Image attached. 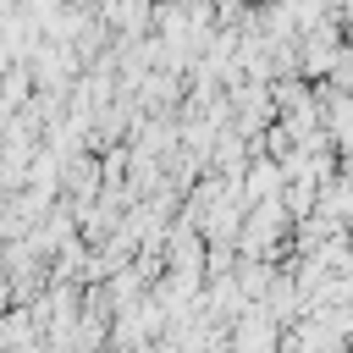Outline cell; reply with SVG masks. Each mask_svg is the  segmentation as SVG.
Here are the masks:
<instances>
[{"label": "cell", "mask_w": 353, "mask_h": 353, "mask_svg": "<svg viewBox=\"0 0 353 353\" xmlns=\"http://www.w3.org/2000/svg\"><path fill=\"white\" fill-rule=\"evenodd\" d=\"M22 6H28V11L39 17V22H50V17H61V11L72 6V0H22Z\"/></svg>", "instance_id": "cell-8"}, {"label": "cell", "mask_w": 353, "mask_h": 353, "mask_svg": "<svg viewBox=\"0 0 353 353\" xmlns=\"http://www.w3.org/2000/svg\"><path fill=\"white\" fill-rule=\"evenodd\" d=\"M11 66H17V55H11L6 44H0V83H6V72H11Z\"/></svg>", "instance_id": "cell-9"}, {"label": "cell", "mask_w": 353, "mask_h": 353, "mask_svg": "<svg viewBox=\"0 0 353 353\" xmlns=\"http://www.w3.org/2000/svg\"><path fill=\"white\" fill-rule=\"evenodd\" d=\"M226 94H232V127L248 132V138H259V132L281 116V110H276V94H270L265 77H243V83H232Z\"/></svg>", "instance_id": "cell-2"}, {"label": "cell", "mask_w": 353, "mask_h": 353, "mask_svg": "<svg viewBox=\"0 0 353 353\" xmlns=\"http://www.w3.org/2000/svg\"><path fill=\"white\" fill-rule=\"evenodd\" d=\"M281 320H276V309L265 303V298H254L237 320H232V347H243V353H270V347H281Z\"/></svg>", "instance_id": "cell-3"}, {"label": "cell", "mask_w": 353, "mask_h": 353, "mask_svg": "<svg viewBox=\"0 0 353 353\" xmlns=\"http://www.w3.org/2000/svg\"><path fill=\"white\" fill-rule=\"evenodd\" d=\"M320 110H325V132H331V143L347 154V149H353V94L336 88L331 77H320Z\"/></svg>", "instance_id": "cell-6"}, {"label": "cell", "mask_w": 353, "mask_h": 353, "mask_svg": "<svg viewBox=\"0 0 353 353\" xmlns=\"http://www.w3.org/2000/svg\"><path fill=\"white\" fill-rule=\"evenodd\" d=\"M61 193L72 204H88V199L105 193V160H99V149H83V154H72L61 165Z\"/></svg>", "instance_id": "cell-4"}, {"label": "cell", "mask_w": 353, "mask_h": 353, "mask_svg": "<svg viewBox=\"0 0 353 353\" xmlns=\"http://www.w3.org/2000/svg\"><path fill=\"white\" fill-rule=\"evenodd\" d=\"M292 210H287V199L276 193V199H259V204H248V215H243V237H237V248L243 254H270V259H287L292 254Z\"/></svg>", "instance_id": "cell-1"}, {"label": "cell", "mask_w": 353, "mask_h": 353, "mask_svg": "<svg viewBox=\"0 0 353 353\" xmlns=\"http://www.w3.org/2000/svg\"><path fill=\"white\" fill-rule=\"evenodd\" d=\"M188 99V72H171V66H149L143 88H138V105L143 110H182Z\"/></svg>", "instance_id": "cell-5"}, {"label": "cell", "mask_w": 353, "mask_h": 353, "mask_svg": "<svg viewBox=\"0 0 353 353\" xmlns=\"http://www.w3.org/2000/svg\"><path fill=\"white\" fill-rule=\"evenodd\" d=\"M281 188H287V165H281L270 149H259V154L248 160V171H243V199L259 204V199H276Z\"/></svg>", "instance_id": "cell-7"}]
</instances>
